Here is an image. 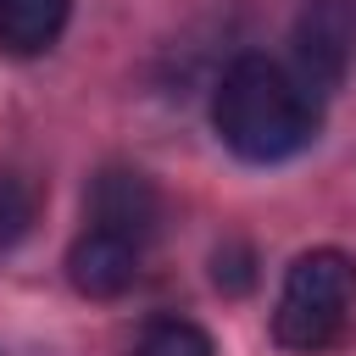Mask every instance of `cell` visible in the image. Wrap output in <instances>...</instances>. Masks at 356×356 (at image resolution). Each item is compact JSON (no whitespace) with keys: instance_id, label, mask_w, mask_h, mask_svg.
Segmentation results:
<instances>
[{"instance_id":"cell-1","label":"cell","mask_w":356,"mask_h":356,"mask_svg":"<svg viewBox=\"0 0 356 356\" xmlns=\"http://www.w3.org/2000/svg\"><path fill=\"white\" fill-rule=\"evenodd\" d=\"M211 128L239 161L273 167L300 156L317 139L323 100L273 56L245 50L239 61H228V72L211 89Z\"/></svg>"},{"instance_id":"cell-2","label":"cell","mask_w":356,"mask_h":356,"mask_svg":"<svg viewBox=\"0 0 356 356\" xmlns=\"http://www.w3.org/2000/svg\"><path fill=\"white\" fill-rule=\"evenodd\" d=\"M356 306V261L334 245L306 250L289 261L278 306H273V339L284 350L317 356L345 334V317Z\"/></svg>"},{"instance_id":"cell-3","label":"cell","mask_w":356,"mask_h":356,"mask_svg":"<svg viewBox=\"0 0 356 356\" xmlns=\"http://www.w3.org/2000/svg\"><path fill=\"white\" fill-rule=\"evenodd\" d=\"M289 44H295V78L317 100L334 95L356 67V0H300Z\"/></svg>"},{"instance_id":"cell-4","label":"cell","mask_w":356,"mask_h":356,"mask_svg":"<svg viewBox=\"0 0 356 356\" xmlns=\"http://www.w3.org/2000/svg\"><path fill=\"white\" fill-rule=\"evenodd\" d=\"M89 222L122 234L128 245H150L161 228V195L139 167H100L89 184Z\"/></svg>"},{"instance_id":"cell-5","label":"cell","mask_w":356,"mask_h":356,"mask_svg":"<svg viewBox=\"0 0 356 356\" xmlns=\"http://www.w3.org/2000/svg\"><path fill=\"white\" fill-rule=\"evenodd\" d=\"M139 278V245H128L122 234L111 228H83L72 245H67V284L89 300H117L128 295Z\"/></svg>"},{"instance_id":"cell-6","label":"cell","mask_w":356,"mask_h":356,"mask_svg":"<svg viewBox=\"0 0 356 356\" xmlns=\"http://www.w3.org/2000/svg\"><path fill=\"white\" fill-rule=\"evenodd\" d=\"M72 0H0V50L39 56L61 39Z\"/></svg>"},{"instance_id":"cell-7","label":"cell","mask_w":356,"mask_h":356,"mask_svg":"<svg viewBox=\"0 0 356 356\" xmlns=\"http://www.w3.org/2000/svg\"><path fill=\"white\" fill-rule=\"evenodd\" d=\"M134 356H217L211 334L189 317H161L145 328V339L134 345Z\"/></svg>"},{"instance_id":"cell-8","label":"cell","mask_w":356,"mask_h":356,"mask_svg":"<svg viewBox=\"0 0 356 356\" xmlns=\"http://www.w3.org/2000/svg\"><path fill=\"white\" fill-rule=\"evenodd\" d=\"M33 217H39V189L22 172H6L0 167V250L22 245L28 228H33Z\"/></svg>"},{"instance_id":"cell-9","label":"cell","mask_w":356,"mask_h":356,"mask_svg":"<svg viewBox=\"0 0 356 356\" xmlns=\"http://www.w3.org/2000/svg\"><path fill=\"white\" fill-rule=\"evenodd\" d=\"M211 284H217L222 295H245V289L256 284V250H250L245 239H222V245L211 250Z\"/></svg>"}]
</instances>
